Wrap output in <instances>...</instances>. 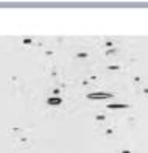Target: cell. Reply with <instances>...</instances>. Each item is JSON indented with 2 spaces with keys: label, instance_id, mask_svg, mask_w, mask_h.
I'll list each match as a JSON object with an SVG mask.
<instances>
[]
</instances>
